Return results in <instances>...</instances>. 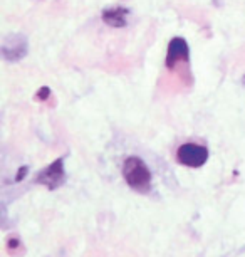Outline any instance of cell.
<instances>
[{"mask_svg": "<svg viewBox=\"0 0 245 257\" xmlns=\"http://www.w3.org/2000/svg\"><path fill=\"white\" fill-rule=\"evenodd\" d=\"M123 177L128 185L138 192H148L151 183V172L146 163L138 157H129L123 163Z\"/></svg>", "mask_w": 245, "mask_h": 257, "instance_id": "obj_1", "label": "cell"}, {"mask_svg": "<svg viewBox=\"0 0 245 257\" xmlns=\"http://www.w3.org/2000/svg\"><path fill=\"white\" fill-rule=\"evenodd\" d=\"M176 160L181 165H185V167L198 168L201 165H205L206 160H208V150L195 143H185L176 152Z\"/></svg>", "mask_w": 245, "mask_h": 257, "instance_id": "obj_2", "label": "cell"}, {"mask_svg": "<svg viewBox=\"0 0 245 257\" xmlns=\"http://www.w3.org/2000/svg\"><path fill=\"white\" fill-rule=\"evenodd\" d=\"M37 183L46 185L49 190H54L64 182V160L57 158L56 162H52L46 170H42L41 173H37L36 177Z\"/></svg>", "mask_w": 245, "mask_h": 257, "instance_id": "obj_3", "label": "cell"}, {"mask_svg": "<svg viewBox=\"0 0 245 257\" xmlns=\"http://www.w3.org/2000/svg\"><path fill=\"white\" fill-rule=\"evenodd\" d=\"M188 44L185 39L175 37L168 46V54H166V67L173 69L178 62H186L188 61Z\"/></svg>", "mask_w": 245, "mask_h": 257, "instance_id": "obj_4", "label": "cell"}, {"mask_svg": "<svg viewBox=\"0 0 245 257\" xmlns=\"http://www.w3.org/2000/svg\"><path fill=\"white\" fill-rule=\"evenodd\" d=\"M126 16H128L126 9L114 7L103 12V21L111 27H124L126 26Z\"/></svg>", "mask_w": 245, "mask_h": 257, "instance_id": "obj_5", "label": "cell"}, {"mask_svg": "<svg viewBox=\"0 0 245 257\" xmlns=\"http://www.w3.org/2000/svg\"><path fill=\"white\" fill-rule=\"evenodd\" d=\"M7 247H9V252H14L17 247H21V242H19V239H16V237H11L7 242Z\"/></svg>", "mask_w": 245, "mask_h": 257, "instance_id": "obj_6", "label": "cell"}, {"mask_svg": "<svg viewBox=\"0 0 245 257\" xmlns=\"http://www.w3.org/2000/svg\"><path fill=\"white\" fill-rule=\"evenodd\" d=\"M49 94H51V89H49V88H46V86H44V88H41V91L37 93V98H39L41 101H44V99L49 98Z\"/></svg>", "mask_w": 245, "mask_h": 257, "instance_id": "obj_7", "label": "cell"}, {"mask_svg": "<svg viewBox=\"0 0 245 257\" xmlns=\"http://www.w3.org/2000/svg\"><path fill=\"white\" fill-rule=\"evenodd\" d=\"M27 175V167H21V170H19L17 177H16V182H22V178Z\"/></svg>", "mask_w": 245, "mask_h": 257, "instance_id": "obj_8", "label": "cell"}]
</instances>
